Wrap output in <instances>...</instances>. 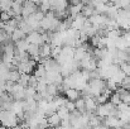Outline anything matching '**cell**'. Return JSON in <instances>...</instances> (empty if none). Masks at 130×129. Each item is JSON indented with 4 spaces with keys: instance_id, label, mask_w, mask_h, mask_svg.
I'll list each match as a JSON object with an SVG mask.
<instances>
[{
    "instance_id": "10",
    "label": "cell",
    "mask_w": 130,
    "mask_h": 129,
    "mask_svg": "<svg viewBox=\"0 0 130 129\" xmlns=\"http://www.w3.org/2000/svg\"><path fill=\"white\" fill-rule=\"evenodd\" d=\"M87 54V49L84 46H80V47H76L75 48V52H73V61H77V62H81L85 56Z\"/></svg>"
},
{
    "instance_id": "15",
    "label": "cell",
    "mask_w": 130,
    "mask_h": 129,
    "mask_svg": "<svg viewBox=\"0 0 130 129\" xmlns=\"http://www.w3.org/2000/svg\"><path fill=\"white\" fill-rule=\"evenodd\" d=\"M25 34L19 29V28H17L13 33H11V36H10V39H11V42L13 43H17V42H19V41H22V39H25Z\"/></svg>"
},
{
    "instance_id": "22",
    "label": "cell",
    "mask_w": 130,
    "mask_h": 129,
    "mask_svg": "<svg viewBox=\"0 0 130 129\" xmlns=\"http://www.w3.org/2000/svg\"><path fill=\"white\" fill-rule=\"evenodd\" d=\"M38 10H41L42 13H48L49 10H51V1H47V0H44V1H41L39 3V5H38Z\"/></svg>"
},
{
    "instance_id": "29",
    "label": "cell",
    "mask_w": 130,
    "mask_h": 129,
    "mask_svg": "<svg viewBox=\"0 0 130 129\" xmlns=\"http://www.w3.org/2000/svg\"><path fill=\"white\" fill-rule=\"evenodd\" d=\"M0 129H8V128H5L4 125H1V124H0Z\"/></svg>"
},
{
    "instance_id": "28",
    "label": "cell",
    "mask_w": 130,
    "mask_h": 129,
    "mask_svg": "<svg viewBox=\"0 0 130 129\" xmlns=\"http://www.w3.org/2000/svg\"><path fill=\"white\" fill-rule=\"evenodd\" d=\"M93 129H109L106 125H104V124H101V125H99V127H96V128H93Z\"/></svg>"
},
{
    "instance_id": "9",
    "label": "cell",
    "mask_w": 130,
    "mask_h": 129,
    "mask_svg": "<svg viewBox=\"0 0 130 129\" xmlns=\"http://www.w3.org/2000/svg\"><path fill=\"white\" fill-rule=\"evenodd\" d=\"M51 52H52V47L48 43H44V44H42L39 47V57L42 58V62L44 60L51 58Z\"/></svg>"
},
{
    "instance_id": "6",
    "label": "cell",
    "mask_w": 130,
    "mask_h": 129,
    "mask_svg": "<svg viewBox=\"0 0 130 129\" xmlns=\"http://www.w3.org/2000/svg\"><path fill=\"white\" fill-rule=\"evenodd\" d=\"M99 104L96 101L95 97H85V109H86V113H90V114H95L96 113V109H97Z\"/></svg>"
},
{
    "instance_id": "30",
    "label": "cell",
    "mask_w": 130,
    "mask_h": 129,
    "mask_svg": "<svg viewBox=\"0 0 130 129\" xmlns=\"http://www.w3.org/2000/svg\"><path fill=\"white\" fill-rule=\"evenodd\" d=\"M129 31H130V19H129Z\"/></svg>"
},
{
    "instance_id": "24",
    "label": "cell",
    "mask_w": 130,
    "mask_h": 129,
    "mask_svg": "<svg viewBox=\"0 0 130 129\" xmlns=\"http://www.w3.org/2000/svg\"><path fill=\"white\" fill-rule=\"evenodd\" d=\"M29 79H30V75H25V74H23V75H20V79H19L18 84H20L23 87H28Z\"/></svg>"
},
{
    "instance_id": "19",
    "label": "cell",
    "mask_w": 130,
    "mask_h": 129,
    "mask_svg": "<svg viewBox=\"0 0 130 129\" xmlns=\"http://www.w3.org/2000/svg\"><path fill=\"white\" fill-rule=\"evenodd\" d=\"M22 6H23V1H13V4H11V10H13V13L15 14V18H17V17H20Z\"/></svg>"
},
{
    "instance_id": "2",
    "label": "cell",
    "mask_w": 130,
    "mask_h": 129,
    "mask_svg": "<svg viewBox=\"0 0 130 129\" xmlns=\"http://www.w3.org/2000/svg\"><path fill=\"white\" fill-rule=\"evenodd\" d=\"M38 5H39V3H36V1H24L23 3V6H22L20 17L23 19L30 17L32 14H34L38 10Z\"/></svg>"
},
{
    "instance_id": "11",
    "label": "cell",
    "mask_w": 130,
    "mask_h": 129,
    "mask_svg": "<svg viewBox=\"0 0 130 129\" xmlns=\"http://www.w3.org/2000/svg\"><path fill=\"white\" fill-rule=\"evenodd\" d=\"M47 122H48V125L51 127V128H57V127H59L61 125V118L57 115V113H53V114H51L49 117H47Z\"/></svg>"
},
{
    "instance_id": "31",
    "label": "cell",
    "mask_w": 130,
    "mask_h": 129,
    "mask_svg": "<svg viewBox=\"0 0 130 129\" xmlns=\"http://www.w3.org/2000/svg\"><path fill=\"white\" fill-rule=\"evenodd\" d=\"M129 52H130V44H129Z\"/></svg>"
},
{
    "instance_id": "25",
    "label": "cell",
    "mask_w": 130,
    "mask_h": 129,
    "mask_svg": "<svg viewBox=\"0 0 130 129\" xmlns=\"http://www.w3.org/2000/svg\"><path fill=\"white\" fill-rule=\"evenodd\" d=\"M120 70L124 72V75H125V76L130 77V61L121 63V65H120Z\"/></svg>"
},
{
    "instance_id": "18",
    "label": "cell",
    "mask_w": 130,
    "mask_h": 129,
    "mask_svg": "<svg viewBox=\"0 0 130 129\" xmlns=\"http://www.w3.org/2000/svg\"><path fill=\"white\" fill-rule=\"evenodd\" d=\"M75 106H76V111H78L80 114H85L86 109H85V99L80 97L78 100L75 101Z\"/></svg>"
},
{
    "instance_id": "4",
    "label": "cell",
    "mask_w": 130,
    "mask_h": 129,
    "mask_svg": "<svg viewBox=\"0 0 130 129\" xmlns=\"http://www.w3.org/2000/svg\"><path fill=\"white\" fill-rule=\"evenodd\" d=\"M25 39H27V42L29 43V44H36V46H39V47H41L42 44H44L43 38H42V33H39V32H37V31L29 33V34L25 37Z\"/></svg>"
},
{
    "instance_id": "17",
    "label": "cell",
    "mask_w": 130,
    "mask_h": 129,
    "mask_svg": "<svg viewBox=\"0 0 130 129\" xmlns=\"http://www.w3.org/2000/svg\"><path fill=\"white\" fill-rule=\"evenodd\" d=\"M14 44H15V52H27V49L29 47V43L27 42V39H22Z\"/></svg>"
},
{
    "instance_id": "13",
    "label": "cell",
    "mask_w": 130,
    "mask_h": 129,
    "mask_svg": "<svg viewBox=\"0 0 130 129\" xmlns=\"http://www.w3.org/2000/svg\"><path fill=\"white\" fill-rule=\"evenodd\" d=\"M45 74H47V71H45V68H44V66L42 63H38L37 66H36V68H34V71H33V76L38 80V79H44L45 77Z\"/></svg>"
},
{
    "instance_id": "8",
    "label": "cell",
    "mask_w": 130,
    "mask_h": 129,
    "mask_svg": "<svg viewBox=\"0 0 130 129\" xmlns=\"http://www.w3.org/2000/svg\"><path fill=\"white\" fill-rule=\"evenodd\" d=\"M64 97L68 100V101H76V100H78L80 97H81V91H78V90H76V89H67L66 91H64Z\"/></svg>"
},
{
    "instance_id": "3",
    "label": "cell",
    "mask_w": 130,
    "mask_h": 129,
    "mask_svg": "<svg viewBox=\"0 0 130 129\" xmlns=\"http://www.w3.org/2000/svg\"><path fill=\"white\" fill-rule=\"evenodd\" d=\"M36 66H37V62H36L34 60L30 58V60H28L27 62H22V63H19L18 67H17V70H18V72H19L20 75H23V74L29 75L32 71H34Z\"/></svg>"
},
{
    "instance_id": "27",
    "label": "cell",
    "mask_w": 130,
    "mask_h": 129,
    "mask_svg": "<svg viewBox=\"0 0 130 129\" xmlns=\"http://www.w3.org/2000/svg\"><path fill=\"white\" fill-rule=\"evenodd\" d=\"M11 18H10V15L8 14V11L6 13H0V22L1 23H6V22H9Z\"/></svg>"
},
{
    "instance_id": "7",
    "label": "cell",
    "mask_w": 130,
    "mask_h": 129,
    "mask_svg": "<svg viewBox=\"0 0 130 129\" xmlns=\"http://www.w3.org/2000/svg\"><path fill=\"white\" fill-rule=\"evenodd\" d=\"M120 119L118 117H114V115H110L107 118L104 119V125H106L109 129H118L120 128Z\"/></svg>"
},
{
    "instance_id": "20",
    "label": "cell",
    "mask_w": 130,
    "mask_h": 129,
    "mask_svg": "<svg viewBox=\"0 0 130 129\" xmlns=\"http://www.w3.org/2000/svg\"><path fill=\"white\" fill-rule=\"evenodd\" d=\"M11 4L13 1L10 0H1L0 1V13H6L11 9Z\"/></svg>"
},
{
    "instance_id": "21",
    "label": "cell",
    "mask_w": 130,
    "mask_h": 129,
    "mask_svg": "<svg viewBox=\"0 0 130 129\" xmlns=\"http://www.w3.org/2000/svg\"><path fill=\"white\" fill-rule=\"evenodd\" d=\"M56 113H57V115L61 118V120H66V119H68V117H70V113H68V110H67L64 106L58 108Z\"/></svg>"
},
{
    "instance_id": "32",
    "label": "cell",
    "mask_w": 130,
    "mask_h": 129,
    "mask_svg": "<svg viewBox=\"0 0 130 129\" xmlns=\"http://www.w3.org/2000/svg\"><path fill=\"white\" fill-rule=\"evenodd\" d=\"M27 129H28V128H27Z\"/></svg>"
},
{
    "instance_id": "14",
    "label": "cell",
    "mask_w": 130,
    "mask_h": 129,
    "mask_svg": "<svg viewBox=\"0 0 130 129\" xmlns=\"http://www.w3.org/2000/svg\"><path fill=\"white\" fill-rule=\"evenodd\" d=\"M27 53L29 54V57L32 60H36L39 57V46H36V44H29L28 49H27Z\"/></svg>"
},
{
    "instance_id": "1",
    "label": "cell",
    "mask_w": 130,
    "mask_h": 129,
    "mask_svg": "<svg viewBox=\"0 0 130 129\" xmlns=\"http://www.w3.org/2000/svg\"><path fill=\"white\" fill-rule=\"evenodd\" d=\"M0 124L8 129H14L19 124V119L10 110H0Z\"/></svg>"
},
{
    "instance_id": "23",
    "label": "cell",
    "mask_w": 130,
    "mask_h": 129,
    "mask_svg": "<svg viewBox=\"0 0 130 129\" xmlns=\"http://www.w3.org/2000/svg\"><path fill=\"white\" fill-rule=\"evenodd\" d=\"M109 103H110V104H112L114 106H118V105L121 103V99H120V96H119L116 92H114V94L110 96V99H109Z\"/></svg>"
},
{
    "instance_id": "16",
    "label": "cell",
    "mask_w": 130,
    "mask_h": 129,
    "mask_svg": "<svg viewBox=\"0 0 130 129\" xmlns=\"http://www.w3.org/2000/svg\"><path fill=\"white\" fill-rule=\"evenodd\" d=\"M20 79V74L18 72V70H11L8 72V76H6V81L9 82H13V84H17Z\"/></svg>"
},
{
    "instance_id": "12",
    "label": "cell",
    "mask_w": 130,
    "mask_h": 129,
    "mask_svg": "<svg viewBox=\"0 0 130 129\" xmlns=\"http://www.w3.org/2000/svg\"><path fill=\"white\" fill-rule=\"evenodd\" d=\"M81 14L88 19V18H91L93 14H95V8L91 5V1H87V3H84V8H82V11H81Z\"/></svg>"
},
{
    "instance_id": "5",
    "label": "cell",
    "mask_w": 130,
    "mask_h": 129,
    "mask_svg": "<svg viewBox=\"0 0 130 129\" xmlns=\"http://www.w3.org/2000/svg\"><path fill=\"white\" fill-rule=\"evenodd\" d=\"M70 3L64 1V0H56V1H51V10L53 13H59V11H64L67 10Z\"/></svg>"
},
{
    "instance_id": "26",
    "label": "cell",
    "mask_w": 130,
    "mask_h": 129,
    "mask_svg": "<svg viewBox=\"0 0 130 129\" xmlns=\"http://www.w3.org/2000/svg\"><path fill=\"white\" fill-rule=\"evenodd\" d=\"M64 108L68 110V113H73V111H76V106H75V103L73 101H66V104H64Z\"/></svg>"
}]
</instances>
